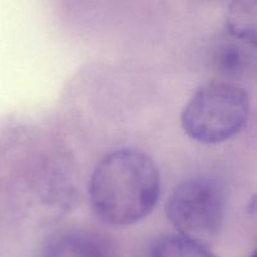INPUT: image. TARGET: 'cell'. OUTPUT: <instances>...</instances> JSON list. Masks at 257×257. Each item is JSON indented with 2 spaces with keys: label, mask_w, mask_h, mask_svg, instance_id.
I'll use <instances>...</instances> for the list:
<instances>
[{
  "label": "cell",
  "mask_w": 257,
  "mask_h": 257,
  "mask_svg": "<svg viewBox=\"0 0 257 257\" xmlns=\"http://www.w3.org/2000/svg\"><path fill=\"white\" fill-rule=\"evenodd\" d=\"M227 43L221 45L217 50V68L222 74L227 77H238L245 72L248 62V54L246 48L243 47L245 43ZM248 45V44H247Z\"/></svg>",
  "instance_id": "obj_7"
},
{
  "label": "cell",
  "mask_w": 257,
  "mask_h": 257,
  "mask_svg": "<svg viewBox=\"0 0 257 257\" xmlns=\"http://www.w3.org/2000/svg\"><path fill=\"white\" fill-rule=\"evenodd\" d=\"M250 113L247 93L231 82H211L190 98L181 114L186 135L205 145H217L237 135Z\"/></svg>",
  "instance_id": "obj_2"
},
{
  "label": "cell",
  "mask_w": 257,
  "mask_h": 257,
  "mask_svg": "<svg viewBox=\"0 0 257 257\" xmlns=\"http://www.w3.org/2000/svg\"><path fill=\"white\" fill-rule=\"evenodd\" d=\"M39 257H112L109 246L89 231L69 230L48 238Z\"/></svg>",
  "instance_id": "obj_4"
},
{
  "label": "cell",
  "mask_w": 257,
  "mask_h": 257,
  "mask_svg": "<svg viewBox=\"0 0 257 257\" xmlns=\"http://www.w3.org/2000/svg\"><path fill=\"white\" fill-rule=\"evenodd\" d=\"M251 257H255V253H252V256H251Z\"/></svg>",
  "instance_id": "obj_8"
},
{
  "label": "cell",
  "mask_w": 257,
  "mask_h": 257,
  "mask_svg": "<svg viewBox=\"0 0 257 257\" xmlns=\"http://www.w3.org/2000/svg\"><path fill=\"white\" fill-rule=\"evenodd\" d=\"M148 257H217L205 243L180 233L161 235L151 243Z\"/></svg>",
  "instance_id": "obj_6"
},
{
  "label": "cell",
  "mask_w": 257,
  "mask_h": 257,
  "mask_svg": "<svg viewBox=\"0 0 257 257\" xmlns=\"http://www.w3.org/2000/svg\"><path fill=\"white\" fill-rule=\"evenodd\" d=\"M161 178L147 153L120 148L105 155L89 182L95 215L113 226H127L147 217L160 198Z\"/></svg>",
  "instance_id": "obj_1"
},
{
  "label": "cell",
  "mask_w": 257,
  "mask_h": 257,
  "mask_svg": "<svg viewBox=\"0 0 257 257\" xmlns=\"http://www.w3.org/2000/svg\"><path fill=\"white\" fill-rule=\"evenodd\" d=\"M257 25V3L242 0L231 4L226 17V28L231 37L255 47Z\"/></svg>",
  "instance_id": "obj_5"
},
{
  "label": "cell",
  "mask_w": 257,
  "mask_h": 257,
  "mask_svg": "<svg viewBox=\"0 0 257 257\" xmlns=\"http://www.w3.org/2000/svg\"><path fill=\"white\" fill-rule=\"evenodd\" d=\"M226 196L217 180L196 176L176 186L166 203V215L180 235L203 243L223 225Z\"/></svg>",
  "instance_id": "obj_3"
}]
</instances>
